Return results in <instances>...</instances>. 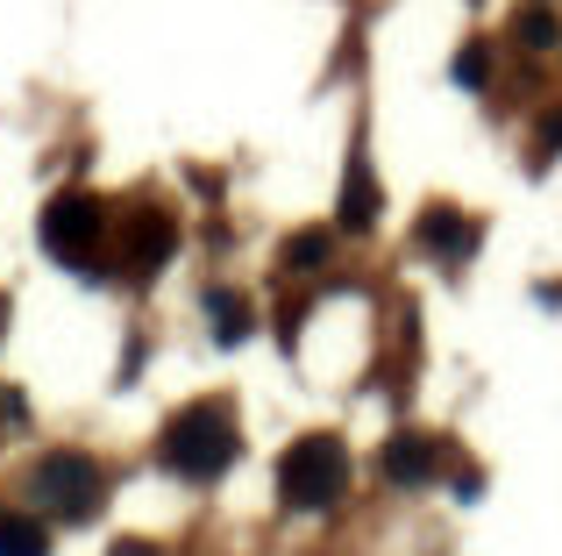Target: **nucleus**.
Returning a JSON list of instances; mask_svg holds the SVG:
<instances>
[{"label":"nucleus","instance_id":"11","mask_svg":"<svg viewBox=\"0 0 562 556\" xmlns=\"http://www.w3.org/2000/svg\"><path fill=\"white\" fill-rule=\"evenodd\" d=\"M285 265L292 271H321V265H328V236H321V229H314V236H292L285 243Z\"/></svg>","mask_w":562,"mask_h":556},{"label":"nucleus","instance_id":"7","mask_svg":"<svg viewBox=\"0 0 562 556\" xmlns=\"http://www.w3.org/2000/svg\"><path fill=\"white\" fill-rule=\"evenodd\" d=\"M384 478L392 486H427L435 478V443L427 435H392L384 443Z\"/></svg>","mask_w":562,"mask_h":556},{"label":"nucleus","instance_id":"5","mask_svg":"<svg viewBox=\"0 0 562 556\" xmlns=\"http://www.w3.org/2000/svg\"><path fill=\"white\" fill-rule=\"evenodd\" d=\"M171 243H179V229H171L165 214H136V222L122 229V265L136 271V278H150L171 257Z\"/></svg>","mask_w":562,"mask_h":556},{"label":"nucleus","instance_id":"10","mask_svg":"<svg viewBox=\"0 0 562 556\" xmlns=\"http://www.w3.org/2000/svg\"><path fill=\"white\" fill-rule=\"evenodd\" d=\"M43 549H50V535H43L36 521L0 514V556H43Z\"/></svg>","mask_w":562,"mask_h":556},{"label":"nucleus","instance_id":"15","mask_svg":"<svg viewBox=\"0 0 562 556\" xmlns=\"http://www.w3.org/2000/svg\"><path fill=\"white\" fill-rule=\"evenodd\" d=\"M114 556H143V543H122V549H114Z\"/></svg>","mask_w":562,"mask_h":556},{"label":"nucleus","instance_id":"13","mask_svg":"<svg viewBox=\"0 0 562 556\" xmlns=\"http://www.w3.org/2000/svg\"><path fill=\"white\" fill-rule=\"evenodd\" d=\"M456 79H463V86H477V79H484V43H470V51L456 57Z\"/></svg>","mask_w":562,"mask_h":556},{"label":"nucleus","instance_id":"6","mask_svg":"<svg viewBox=\"0 0 562 556\" xmlns=\"http://www.w3.org/2000/svg\"><path fill=\"white\" fill-rule=\"evenodd\" d=\"M420 243L435 257H449V265H463V257L477 251V222H470V214H456V208H427L420 214Z\"/></svg>","mask_w":562,"mask_h":556},{"label":"nucleus","instance_id":"4","mask_svg":"<svg viewBox=\"0 0 562 556\" xmlns=\"http://www.w3.org/2000/svg\"><path fill=\"white\" fill-rule=\"evenodd\" d=\"M100 236H108V214H100L93 193H57L43 208V251L65 257V265H93Z\"/></svg>","mask_w":562,"mask_h":556},{"label":"nucleus","instance_id":"1","mask_svg":"<svg viewBox=\"0 0 562 556\" xmlns=\"http://www.w3.org/2000/svg\"><path fill=\"white\" fill-rule=\"evenodd\" d=\"M235 449H243L235 414L221 400H200V407H186V414H171V429H165V471L192 478V486H214V478L235 464Z\"/></svg>","mask_w":562,"mask_h":556},{"label":"nucleus","instance_id":"2","mask_svg":"<svg viewBox=\"0 0 562 556\" xmlns=\"http://www.w3.org/2000/svg\"><path fill=\"white\" fill-rule=\"evenodd\" d=\"M349 486V449L342 435H300V443L278 457V492H285V507H300V514H321V507H335Z\"/></svg>","mask_w":562,"mask_h":556},{"label":"nucleus","instance_id":"8","mask_svg":"<svg viewBox=\"0 0 562 556\" xmlns=\"http://www.w3.org/2000/svg\"><path fill=\"white\" fill-rule=\"evenodd\" d=\"M378 222V186H371V165H349V179H342V229H371Z\"/></svg>","mask_w":562,"mask_h":556},{"label":"nucleus","instance_id":"3","mask_svg":"<svg viewBox=\"0 0 562 556\" xmlns=\"http://www.w3.org/2000/svg\"><path fill=\"white\" fill-rule=\"evenodd\" d=\"M29 492H36L50 514L86 521V514L100 507V464L79 457V449H50V457L36 464V478H29Z\"/></svg>","mask_w":562,"mask_h":556},{"label":"nucleus","instance_id":"9","mask_svg":"<svg viewBox=\"0 0 562 556\" xmlns=\"http://www.w3.org/2000/svg\"><path fill=\"white\" fill-rule=\"evenodd\" d=\"M206 314H214V343H243L249 335V300L243 292H206Z\"/></svg>","mask_w":562,"mask_h":556},{"label":"nucleus","instance_id":"14","mask_svg":"<svg viewBox=\"0 0 562 556\" xmlns=\"http://www.w3.org/2000/svg\"><path fill=\"white\" fill-rule=\"evenodd\" d=\"M541 143H549V151L562 143V114H549V129H541Z\"/></svg>","mask_w":562,"mask_h":556},{"label":"nucleus","instance_id":"12","mask_svg":"<svg viewBox=\"0 0 562 556\" xmlns=\"http://www.w3.org/2000/svg\"><path fill=\"white\" fill-rule=\"evenodd\" d=\"M555 36H562V29H555V14H541V8H527V14H520V43H535V51H549Z\"/></svg>","mask_w":562,"mask_h":556}]
</instances>
